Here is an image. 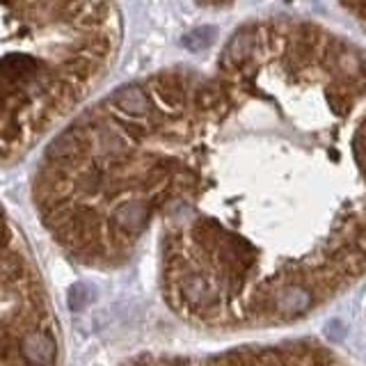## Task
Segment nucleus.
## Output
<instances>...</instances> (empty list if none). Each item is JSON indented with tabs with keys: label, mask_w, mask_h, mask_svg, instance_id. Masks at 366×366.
<instances>
[{
	"label": "nucleus",
	"mask_w": 366,
	"mask_h": 366,
	"mask_svg": "<svg viewBox=\"0 0 366 366\" xmlns=\"http://www.w3.org/2000/svg\"><path fill=\"white\" fill-rule=\"evenodd\" d=\"M201 5H208V7H220V5H229L232 0H199Z\"/></svg>",
	"instance_id": "6"
},
{
	"label": "nucleus",
	"mask_w": 366,
	"mask_h": 366,
	"mask_svg": "<svg viewBox=\"0 0 366 366\" xmlns=\"http://www.w3.org/2000/svg\"><path fill=\"white\" fill-rule=\"evenodd\" d=\"M142 366H355L334 348L316 339L238 346L208 357H172Z\"/></svg>",
	"instance_id": "3"
},
{
	"label": "nucleus",
	"mask_w": 366,
	"mask_h": 366,
	"mask_svg": "<svg viewBox=\"0 0 366 366\" xmlns=\"http://www.w3.org/2000/svg\"><path fill=\"white\" fill-rule=\"evenodd\" d=\"M213 37H215V30H208V27H204V30L192 32L186 39V46L190 51H201V49H206V46L210 44Z\"/></svg>",
	"instance_id": "4"
},
{
	"label": "nucleus",
	"mask_w": 366,
	"mask_h": 366,
	"mask_svg": "<svg viewBox=\"0 0 366 366\" xmlns=\"http://www.w3.org/2000/svg\"><path fill=\"white\" fill-rule=\"evenodd\" d=\"M119 42L115 0H0V163L89 103Z\"/></svg>",
	"instance_id": "2"
},
{
	"label": "nucleus",
	"mask_w": 366,
	"mask_h": 366,
	"mask_svg": "<svg viewBox=\"0 0 366 366\" xmlns=\"http://www.w3.org/2000/svg\"><path fill=\"white\" fill-rule=\"evenodd\" d=\"M126 186L160 225L170 305L272 329L366 279V53L309 23L241 27L213 76L172 69L119 99Z\"/></svg>",
	"instance_id": "1"
},
{
	"label": "nucleus",
	"mask_w": 366,
	"mask_h": 366,
	"mask_svg": "<svg viewBox=\"0 0 366 366\" xmlns=\"http://www.w3.org/2000/svg\"><path fill=\"white\" fill-rule=\"evenodd\" d=\"M343 3L364 23V27H366V0H343Z\"/></svg>",
	"instance_id": "5"
}]
</instances>
